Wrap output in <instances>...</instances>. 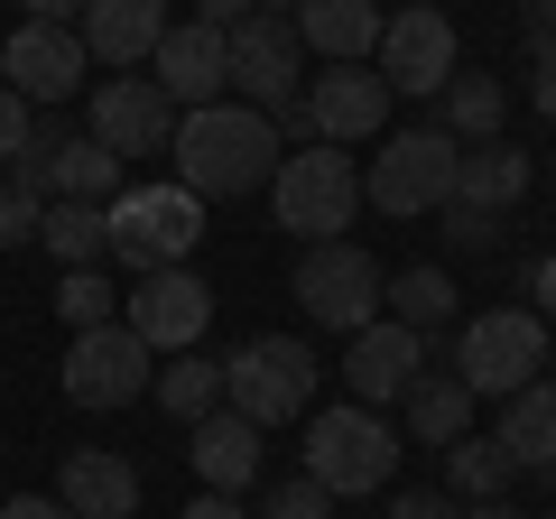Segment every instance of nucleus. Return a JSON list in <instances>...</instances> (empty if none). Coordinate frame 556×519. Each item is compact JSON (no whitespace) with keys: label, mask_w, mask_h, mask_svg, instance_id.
Here are the masks:
<instances>
[{"label":"nucleus","mask_w":556,"mask_h":519,"mask_svg":"<svg viewBox=\"0 0 556 519\" xmlns=\"http://www.w3.org/2000/svg\"><path fill=\"white\" fill-rule=\"evenodd\" d=\"M167 159H177V186L186 195H260V186L278 177V130L269 112H251V102H204V112H177V140H167Z\"/></svg>","instance_id":"1"},{"label":"nucleus","mask_w":556,"mask_h":519,"mask_svg":"<svg viewBox=\"0 0 556 519\" xmlns=\"http://www.w3.org/2000/svg\"><path fill=\"white\" fill-rule=\"evenodd\" d=\"M102 223H112V260L121 269H186V251L204 241V195H186V186H121L112 204H102Z\"/></svg>","instance_id":"2"},{"label":"nucleus","mask_w":556,"mask_h":519,"mask_svg":"<svg viewBox=\"0 0 556 519\" xmlns=\"http://www.w3.org/2000/svg\"><path fill=\"white\" fill-rule=\"evenodd\" d=\"M269 214L288 223L298 241H343V223L362 214V167H353V149H288L278 159V177H269Z\"/></svg>","instance_id":"3"},{"label":"nucleus","mask_w":556,"mask_h":519,"mask_svg":"<svg viewBox=\"0 0 556 519\" xmlns=\"http://www.w3.org/2000/svg\"><path fill=\"white\" fill-rule=\"evenodd\" d=\"M223 408L251 427H288L316 408V353L298 334H251L232 362H223Z\"/></svg>","instance_id":"4"},{"label":"nucleus","mask_w":556,"mask_h":519,"mask_svg":"<svg viewBox=\"0 0 556 519\" xmlns=\"http://www.w3.org/2000/svg\"><path fill=\"white\" fill-rule=\"evenodd\" d=\"M390 464H399V436H390L380 408H362V400L316 408V427H306V482H316V492H334V501L380 492Z\"/></svg>","instance_id":"5"},{"label":"nucleus","mask_w":556,"mask_h":519,"mask_svg":"<svg viewBox=\"0 0 556 519\" xmlns=\"http://www.w3.org/2000/svg\"><path fill=\"white\" fill-rule=\"evenodd\" d=\"M547 325L529 316V306H482L473 325L455 334V380L473 390V400H510V390H529L538 371H547Z\"/></svg>","instance_id":"6"},{"label":"nucleus","mask_w":556,"mask_h":519,"mask_svg":"<svg viewBox=\"0 0 556 519\" xmlns=\"http://www.w3.org/2000/svg\"><path fill=\"white\" fill-rule=\"evenodd\" d=\"M223 84H232L251 112H288L306 84V47L298 28L278 20V10H251L241 28H223Z\"/></svg>","instance_id":"7"},{"label":"nucleus","mask_w":556,"mask_h":519,"mask_svg":"<svg viewBox=\"0 0 556 519\" xmlns=\"http://www.w3.org/2000/svg\"><path fill=\"white\" fill-rule=\"evenodd\" d=\"M362 195H371L390 223H417V214H437V204L455 195V140H445V130H390V149L371 159Z\"/></svg>","instance_id":"8"},{"label":"nucleus","mask_w":556,"mask_h":519,"mask_svg":"<svg viewBox=\"0 0 556 519\" xmlns=\"http://www.w3.org/2000/svg\"><path fill=\"white\" fill-rule=\"evenodd\" d=\"M298 306L325 325V334H362V325L380 316V260L362 251V241H306Z\"/></svg>","instance_id":"9"},{"label":"nucleus","mask_w":556,"mask_h":519,"mask_svg":"<svg viewBox=\"0 0 556 519\" xmlns=\"http://www.w3.org/2000/svg\"><path fill=\"white\" fill-rule=\"evenodd\" d=\"M149 371H159V353L130 334V325H84L75 343H65V400L75 408H130L139 390H149Z\"/></svg>","instance_id":"10"},{"label":"nucleus","mask_w":556,"mask_h":519,"mask_svg":"<svg viewBox=\"0 0 556 519\" xmlns=\"http://www.w3.org/2000/svg\"><path fill=\"white\" fill-rule=\"evenodd\" d=\"M371 56H380L371 75L390 84V93H445V84H455V20H445L437 0H408V10L380 20Z\"/></svg>","instance_id":"11"},{"label":"nucleus","mask_w":556,"mask_h":519,"mask_svg":"<svg viewBox=\"0 0 556 519\" xmlns=\"http://www.w3.org/2000/svg\"><path fill=\"white\" fill-rule=\"evenodd\" d=\"M84 38L75 28H56V20H20L10 28V47H0V75H10V93L28 102V112H56V102H75L84 93Z\"/></svg>","instance_id":"12"},{"label":"nucleus","mask_w":556,"mask_h":519,"mask_svg":"<svg viewBox=\"0 0 556 519\" xmlns=\"http://www.w3.org/2000/svg\"><path fill=\"white\" fill-rule=\"evenodd\" d=\"M121 325H130L149 353H195V334L214 325V288L195 269H149V279L121 298Z\"/></svg>","instance_id":"13"},{"label":"nucleus","mask_w":556,"mask_h":519,"mask_svg":"<svg viewBox=\"0 0 556 519\" xmlns=\"http://www.w3.org/2000/svg\"><path fill=\"white\" fill-rule=\"evenodd\" d=\"M84 140H102L121 167L159 159V149L177 140V102H167L149 75H112V84H93V130H84Z\"/></svg>","instance_id":"14"},{"label":"nucleus","mask_w":556,"mask_h":519,"mask_svg":"<svg viewBox=\"0 0 556 519\" xmlns=\"http://www.w3.org/2000/svg\"><path fill=\"white\" fill-rule=\"evenodd\" d=\"M298 112H306V130H316L325 149H343V140L390 130V84H380L371 65H334V75H306L298 84Z\"/></svg>","instance_id":"15"},{"label":"nucleus","mask_w":556,"mask_h":519,"mask_svg":"<svg viewBox=\"0 0 556 519\" xmlns=\"http://www.w3.org/2000/svg\"><path fill=\"white\" fill-rule=\"evenodd\" d=\"M343 380H353V400H362V408L408 400L417 380H427V334H408V325L371 316L362 334H343Z\"/></svg>","instance_id":"16"},{"label":"nucleus","mask_w":556,"mask_h":519,"mask_svg":"<svg viewBox=\"0 0 556 519\" xmlns=\"http://www.w3.org/2000/svg\"><path fill=\"white\" fill-rule=\"evenodd\" d=\"M149 65H159L149 84H159L177 112H204V102L232 93V84H223V28H204V20H177V28L159 38V56H149Z\"/></svg>","instance_id":"17"},{"label":"nucleus","mask_w":556,"mask_h":519,"mask_svg":"<svg viewBox=\"0 0 556 519\" xmlns=\"http://www.w3.org/2000/svg\"><path fill=\"white\" fill-rule=\"evenodd\" d=\"M75 38H84V56H93V65L130 75V65L159 56V38H167V0H93V10L75 20Z\"/></svg>","instance_id":"18"},{"label":"nucleus","mask_w":556,"mask_h":519,"mask_svg":"<svg viewBox=\"0 0 556 519\" xmlns=\"http://www.w3.org/2000/svg\"><path fill=\"white\" fill-rule=\"evenodd\" d=\"M288 28H298V47H316L325 65H362L380 47V0H298Z\"/></svg>","instance_id":"19"},{"label":"nucleus","mask_w":556,"mask_h":519,"mask_svg":"<svg viewBox=\"0 0 556 519\" xmlns=\"http://www.w3.org/2000/svg\"><path fill=\"white\" fill-rule=\"evenodd\" d=\"M186 455H195V473H204V492H251L260 482V427L251 418H232V408H214V418H195V445H186Z\"/></svg>","instance_id":"20"},{"label":"nucleus","mask_w":556,"mask_h":519,"mask_svg":"<svg viewBox=\"0 0 556 519\" xmlns=\"http://www.w3.org/2000/svg\"><path fill=\"white\" fill-rule=\"evenodd\" d=\"M56 501H65V519H130L139 510V473L121 455H65V473H56Z\"/></svg>","instance_id":"21"},{"label":"nucleus","mask_w":556,"mask_h":519,"mask_svg":"<svg viewBox=\"0 0 556 519\" xmlns=\"http://www.w3.org/2000/svg\"><path fill=\"white\" fill-rule=\"evenodd\" d=\"M529 177H538V167L519 159V149L473 140V149H455V195H445V204H482V214H510V204L529 195Z\"/></svg>","instance_id":"22"},{"label":"nucleus","mask_w":556,"mask_h":519,"mask_svg":"<svg viewBox=\"0 0 556 519\" xmlns=\"http://www.w3.org/2000/svg\"><path fill=\"white\" fill-rule=\"evenodd\" d=\"M501 455L519 473H547L556 464V380H529V390L501 400Z\"/></svg>","instance_id":"23"},{"label":"nucleus","mask_w":556,"mask_h":519,"mask_svg":"<svg viewBox=\"0 0 556 519\" xmlns=\"http://www.w3.org/2000/svg\"><path fill=\"white\" fill-rule=\"evenodd\" d=\"M399 408H408V436H417V445H455L464 427H473V390H464L455 371H427Z\"/></svg>","instance_id":"24"},{"label":"nucleus","mask_w":556,"mask_h":519,"mask_svg":"<svg viewBox=\"0 0 556 519\" xmlns=\"http://www.w3.org/2000/svg\"><path fill=\"white\" fill-rule=\"evenodd\" d=\"M455 316H464V298H455L445 269H399V279H390V325H408V334H445Z\"/></svg>","instance_id":"25"},{"label":"nucleus","mask_w":556,"mask_h":519,"mask_svg":"<svg viewBox=\"0 0 556 519\" xmlns=\"http://www.w3.org/2000/svg\"><path fill=\"white\" fill-rule=\"evenodd\" d=\"M149 390L167 400V418H214L223 408V362H204V353H167V371H149Z\"/></svg>","instance_id":"26"},{"label":"nucleus","mask_w":556,"mask_h":519,"mask_svg":"<svg viewBox=\"0 0 556 519\" xmlns=\"http://www.w3.org/2000/svg\"><path fill=\"white\" fill-rule=\"evenodd\" d=\"M445 482H455L464 501H501L519 482V464L501 455V436H473V427H464V436L445 445Z\"/></svg>","instance_id":"27"},{"label":"nucleus","mask_w":556,"mask_h":519,"mask_svg":"<svg viewBox=\"0 0 556 519\" xmlns=\"http://www.w3.org/2000/svg\"><path fill=\"white\" fill-rule=\"evenodd\" d=\"M38 241L65 260V269H93V260L112 251V223H102V204H47V214H38Z\"/></svg>","instance_id":"28"},{"label":"nucleus","mask_w":556,"mask_h":519,"mask_svg":"<svg viewBox=\"0 0 556 519\" xmlns=\"http://www.w3.org/2000/svg\"><path fill=\"white\" fill-rule=\"evenodd\" d=\"M501 121H510V93H501L492 75L445 84V140H501Z\"/></svg>","instance_id":"29"},{"label":"nucleus","mask_w":556,"mask_h":519,"mask_svg":"<svg viewBox=\"0 0 556 519\" xmlns=\"http://www.w3.org/2000/svg\"><path fill=\"white\" fill-rule=\"evenodd\" d=\"M56 316L75 325V334H84V325H112V316H121V288L102 279V269H65V288H56Z\"/></svg>","instance_id":"30"},{"label":"nucleus","mask_w":556,"mask_h":519,"mask_svg":"<svg viewBox=\"0 0 556 519\" xmlns=\"http://www.w3.org/2000/svg\"><path fill=\"white\" fill-rule=\"evenodd\" d=\"M260 519H334V492H316V482H278L269 501H260Z\"/></svg>","instance_id":"31"},{"label":"nucleus","mask_w":556,"mask_h":519,"mask_svg":"<svg viewBox=\"0 0 556 519\" xmlns=\"http://www.w3.org/2000/svg\"><path fill=\"white\" fill-rule=\"evenodd\" d=\"M437 232L445 241H455V251H492V241H501V214H482V204H437Z\"/></svg>","instance_id":"32"},{"label":"nucleus","mask_w":556,"mask_h":519,"mask_svg":"<svg viewBox=\"0 0 556 519\" xmlns=\"http://www.w3.org/2000/svg\"><path fill=\"white\" fill-rule=\"evenodd\" d=\"M38 195H20V186H0V251H20V241H38Z\"/></svg>","instance_id":"33"},{"label":"nucleus","mask_w":556,"mask_h":519,"mask_svg":"<svg viewBox=\"0 0 556 519\" xmlns=\"http://www.w3.org/2000/svg\"><path fill=\"white\" fill-rule=\"evenodd\" d=\"M28 140H38V112H28V102L10 93V84H0V159H20Z\"/></svg>","instance_id":"34"},{"label":"nucleus","mask_w":556,"mask_h":519,"mask_svg":"<svg viewBox=\"0 0 556 519\" xmlns=\"http://www.w3.org/2000/svg\"><path fill=\"white\" fill-rule=\"evenodd\" d=\"M390 519H455L445 492H390Z\"/></svg>","instance_id":"35"},{"label":"nucleus","mask_w":556,"mask_h":519,"mask_svg":"<svg viewBox=\"0 0 556 519\" xmlns=\"http://www.w3.org/2000/svg\"><path fill=\"white\" fill-rule=\"evenodd\" d=\"M529 298H538L529 316H538V325H556V251H547V260H538V269H529Z\"/></svg>","instance_id":"36"},{"label":"nucleus","mask_w":556,"mask_h":519,"mask_svg":"<svg viewBox=\"0 0 556 519\" xmlns=\"http://www.w3.org/2000/svg\"><path fill=\"white\" fill-rule=\"evenodd\" d=\"M529 93H538V121H556V38L538 47V75H529Z\"/></svg>","instance_id":"37"},{"label":"nucleus","mask_w":556,"mask_h":519,"mask_svg":"<svg viewBox=\"0 0 556 519\" xmlns=\"http://www.w3.org/2000/svg\"><path fill=\"white\" fill-rule=\"evenodd\" d=\"M195 20L204 28H241V20H251V0H195Z\"/></svg>","instance_id":"38"},{"label":"nucleus","mask_w":556,"mask_h":519,"mask_svg":"<svg viewBox=\"0 0 556 519\" xmlns=\"http://www.w3.org/2000/svg\"><path fill=\"white\" fill-rule=\"evenodd\" d=\"M0 519H65V501H38V492H20V501H0Z\"/></svg>","instance_id":"39"},{"label":"nucleus","mask_w":556,"mask_h":519,"mask_svg":"<svg viewBox=\"0 0 556 519\" xmlns=\"http://www.w3.org/2000/svg\"><path fill=\"white\" fill-rule=\"evenodd\" d=\"M177 519H241V501H232V492H204V501H186Z\"/></svg>","instance_id":"40"},{"label":"nucleus","mask_w":556,"mask_h":519,"mask_svg":"<svg viewBox=\"0 0 556 519\" xmlns=\"http://www.w3.org/2000/svg\"><path fill=\"white\" fill-rule=\"evenodd\" d=\"M84 10H93V0H28V20H56V28H75Z\"/></svg>","instance_id":"41"},{"label":"nucleus","mask_w":556,"mask_h":519,"mask_svg":"<svg viewBox=\"0 0 556 519\" xmlns=\"http://www.w3.org/2000/svg\"><path fill=\"white\" fill-rule=\"evenodd\" d=\"M556 38V0H529V47H547Z\"/></svg>","instance_id":"42"},{"label":"nucleus","mask_w":556,"mask_h":519,"mask_svg":"<svg viewBox=\"0 0 556 519\" xmlns=\"http://www.w3.org/2000/svg\"><path fill=\"white\" fill-rule=\"evenodd\" d=\"M464 519H519V510H510V501H473V510H464Z\"/></svg>","instance_id":"43"},{"label":"nucleus","mask_w":556,"mask_h":519,"mask_svg":"<svg viewBox=\"0 0 556 519\" xmlns=\"http://www.w3.org/2000/svg\"><path fill=\"white\" fill-rule=\"evenodd\" d=\"M260 10H278V20H288V10H298V0H260Z\"/></svg>","instance_id":"44"},{"label":"nucleus","mask_w":556,"mask_h":519,"mask_svg":"<svg viewBox=\"0 0 556 519\" xmlns=\"http://www.w3.org/2000/svg\"><path fill=\"white\" fill-rule=\"evenodd\" d=\"M547 371H556V343H547Z\"/></svg>","instance_id":"45"},{"label":"nucleus","mask_w":556,"mask_h":519,"mask_svg":"<svg viewBox=\"0 0 556 519\" xmlns=\"http://www.w3.org/2000/svg\"><path fill=\"white\" fill-rule=\"evenodd\" d=\"M437 10H445V0H437Z\"/></svg>","instance_id":"46"}]
</instances>
